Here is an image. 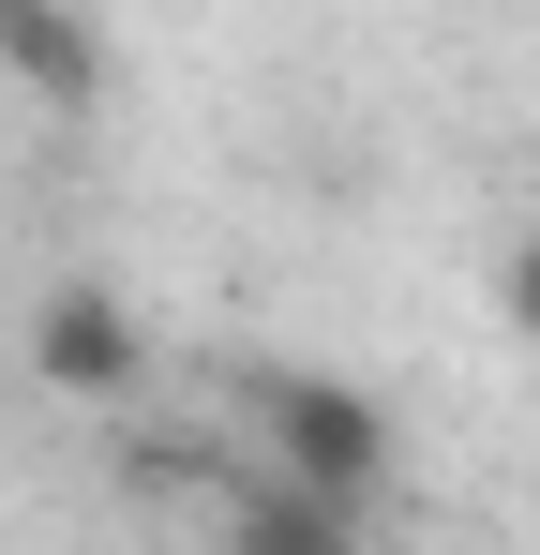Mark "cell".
<instances>
[{
    "mask_svg": "<svg viewBox=\"0 0 540 555\" xmlns=\"http://www.w3.org/2000/svg\"><path fill=\"white\" fill-rule=\"evenodd\" d=\"M241 421H256V465L285 480H316V495H390V405L360 390V375H316V361H270L241 375Z\"/></svg>",
    "mask_w": 540,
    "mask_h": 555,
    "instance_id": "6da1fadb",
    "label": "cell"
},
{
    "mask_svg": "<svg viewBox=\"0 0 540 555\" xmlns=\"http://www.w3.org/2000/svg\"><path fill=\"white\" fill-rule=\"evenodd\" d=\"M15 346H30V375H46L61 405H136V390H151V315H136L120 285H46Z\"/></svg>",
    "mask_w": 540,
    "mask_h": 555,
    "instance_id": "7a4b0ae2",
    "label": "cell"
},
{
    "mask_svg": "<svg viewBox=\"0 0 540 555\" xmlns=\"http://www.w3.org/2000/svg\"><path fill=\"white\" fill-rule=\"evenodd\" d=\"M226 555H375V511L285 480V465H241L226 480Z\"/></svg>",
    "mask_w": 540,
    "mask_h": 555,
    "instance_id": "3957f363",
    "label": "cell"
},
{
    "mask_svg": "<svg viewBox=\"0 0 540 555\" xmlns=\"http://www.w3.org/2000/svg\"><path fill=\"white\" fill-rule=\"evenodd\" d=\"M0 76L46 105V120H90L105 105V30L76 0H0Z\"/></svg>",
    "mask_w": 540,
    "mask_h": 555,
    "instance_id": "277c9868",
    "label": "cell"
},
{
    "mask_svg": "<svg viewBox=\"0 0 540 555\" xmlns=\"http://www.w3.org/2000/svg\"><path fill=\"white\" fill-rule=\"evenodd\" d=\"M496 331H511V346L540 361V225L511 241V256H496Z\"/></svg>",
    "mask_w": 540,
    "mask_h": 555,
    "instance_id": "5b68a950",
    "label": "cell"
}]
</instances>
